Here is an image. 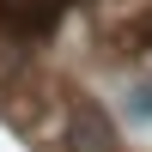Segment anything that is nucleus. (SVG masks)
Listing matches in <instances>:
<instances>
[{"mask_svg":"<svg viewBox=\"0 0 152 152\" xmlns=\"http://www.w3.org/2000/svg\"><path fill=\"white\" fill-rule=\"evenodd\" d=\"M67 152H116V122L91 104V97H73L67 104V134H61Z\"/></svg>","mask_w":152,"mask_h":152,"instance_id":"obj_1","label":"nucleus"},{"mask_svg":"<svg viewBox=\"0 0 152 152\" xmlns=\"http://www.w3.org/2000/svg\"><path fill=\"white\" fill-rule=\"evenodd\" d=\"M73 0H0V24L18 37H49L61 18H67Z\"/></svg>","mask_w":152,"mask_h":152,"instance_id":"obj_2","label":"nucleus"}]
</instances>
